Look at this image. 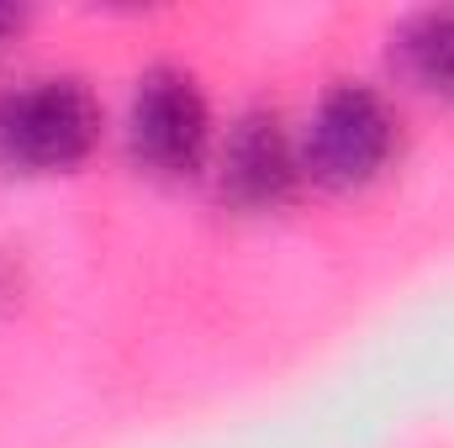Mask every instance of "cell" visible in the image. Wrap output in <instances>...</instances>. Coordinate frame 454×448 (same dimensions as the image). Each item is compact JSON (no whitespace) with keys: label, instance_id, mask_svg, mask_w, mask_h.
Wrapping results in <instances>:
<instances>
[{"label":"cell","instance_id":"obj_1","mask_svg":"<svg viewBox=\"0 0 454 448\" xmlns=\"http://www.w3.org/2000/svg\"><path fill=\"white\" fill-rule=\"evenodd\" d=\"M101 112L74 80H37L0 101V158L16 169H69L96 148Z\"/></svg>","mask_w":454,"mask_h":448},{"label":"cell","instance_id":"obj_2","mask_svg":"<svg viewBox=\"0 0 454 448\" xmlns=\"http://www.w3.org/2000/svg\"><path fill=\"white\" fill-rule=\"evenodd\" d=\"M391 143H396V127H391V112L380 106V96H370L359 85H339L317 101L296 153L317 185L354 190L386 169Z\"/></svg>","mask_w":454,"mask_h":448},{"label":"cell","instance_id":"obj_3","mask_svg":"<svg viewBox=\"0 0 454 448\" xmlns=\"http://www.w3.org/2000/svg\"><path fill=\"white\" fill-rule=\"evenodd\" d=\"M127 143L137 164L153 174H169V180L196 174L212 143V116H207L201 90L175 69L143 74L132 96V116H127Z\"/></svg>","mask_w":454,"mask_h":448},{"label":"cell","instance_id":"obj_4","mask_svg":"<svg viewBox=\"0 0 454 448\" xmlns=\"http://www.w3.org/2000/svg\"><path fill=\"white\" fill-rule=\"evenodd\" d=\"M301 174V153L291 148V137L280 132L275 116H243L232 127L223 148V196L243 212H264V206H280L291 196Z\"/></svg>","mask_w":454,"mask_h":448},{"label":"cell","instance_id":"obj_5","mask_svg":"<svg viewBox=\"0 0 454 448\" xmlns=\"http://www.w3.org/2000/svg\"><path fill=\"white\" fill-rule=\"evenodd\" d=\"M396 69L418 90L454 101V11H423L396 32Z\"/></svg>","mask_w":454,"mask_h":448}]
</instances>
